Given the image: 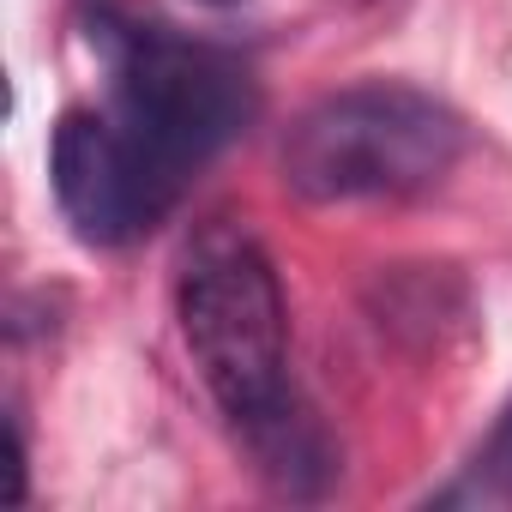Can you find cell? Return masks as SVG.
Segmentation results:
<instances>
[{
    "instance_id": "obj_1",
    "label": "cell",
    "mask_w": 512,
    "mask_h": 512,
    "mask_svg": "<svg viewBox=\"0 0 512 512\" xmlns=\"http://www.w3.org/2000/svg\"><path fill=\"white\" fill-rule=\"evenodd\" d=\"M175 314L253 470L290 500H320L338 482V440L290 380V308L266 247L241 229H205L187 253Z\"/></svg>"
},
{
    "instance_id": "obj_2",
    "label": "cell",
    "mask_w": 512,
    "mask_h": 512,
    "mask_svg": "<svg viewBox=\"0 0 512 512\" xmlns=\"http://www.w3.org/2000/svg\"><path fill=\"white\" fill-rule=\"evenodd\" d=\"M79 25L109 73V115L181 187L260 115V85L235 49L199 43L121 0H85Z\"/></svg>"
},
{
    "instance_id": "obj_3",
    "label": "cell",
    "mask_w": 512,
    "mask_h": 512,
    "mask_svg": "<svg viewBox=\"0 0 512 512\" xmlns=\"http://www.w3.org/2000/svg\"><path fill=\"white\" fill-rule=\"evenodd\" d=\"M464 157V121L452 103L416 85H350L302 109L284 133V187L314 205L416 199L440 187Z\"/></svg>"
},
{
    "instance_id": "obj_4",
    "label": "cell",
    "mask_w": 512,
    "mask_h": 512,
    "mask_svg": "<svg viewBox=\"0 0 512 512\" xmlns=\"http://www.w3.org/2000/svg\"><path fill=\"white\" fill-rule=\"evenodd\" d=\"M49 187L85 247H127L151 235L181 199V181L163 175L109 109H67L55 121Z\"/></svg>"
},
{
    "instance_id": "obj_5",
    "label": "cell",
    "mask_w": 512,
    "mask_h": 512,
    "mask_svg": "<svg viewBox=\"0 0 512 512\" xmlns=\"http://www.w3.org/2000/svg\"><path fill=\"white\" fill-rule=\"evenodd\" d=\"M434 506H512V398L482 434V446L464 458V470L434 494Z\"/></svg>"
},
{
    "instance_id": "obj_6",
    "label": "cell",
    "mask_w": 512,
    "mask_h": 512,
    "mask_svg": "<svg viewBox=\"0 0 512 512\" xmlns=\"http://www.w3.org/2000/svg\"><path fill=\"white\" fill-rule=\"evenodd\" d=\"M211 7H229V0H211Z\"/></svg>"
}]
</instances>
